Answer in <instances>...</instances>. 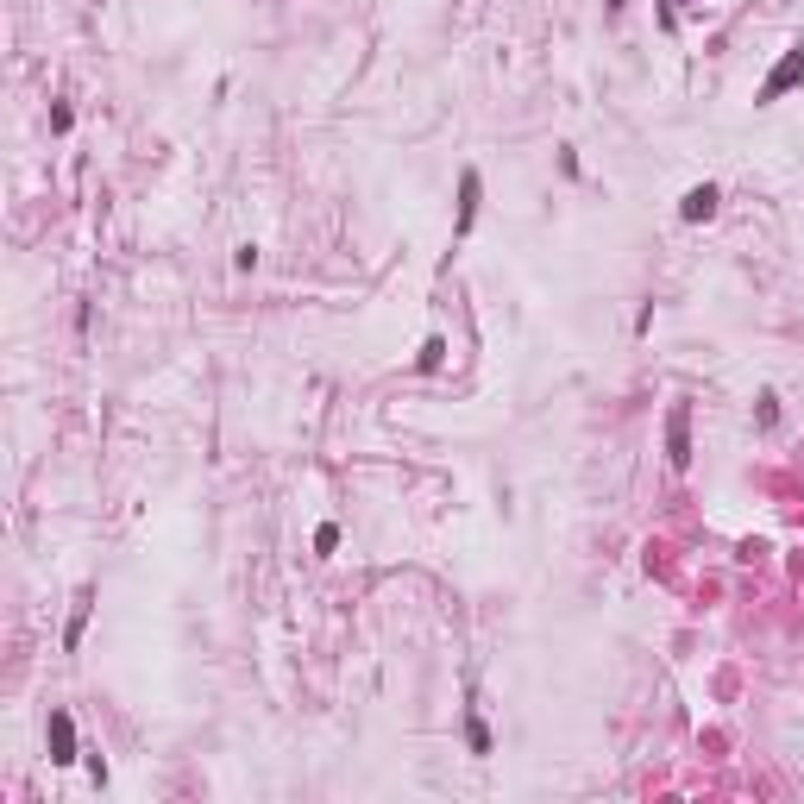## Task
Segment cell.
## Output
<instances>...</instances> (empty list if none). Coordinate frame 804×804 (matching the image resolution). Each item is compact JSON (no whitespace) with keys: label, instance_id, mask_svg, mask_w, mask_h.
Listing matches in <instances>:
<instances>
[{"label":"cell","instance_id":"2","mask_svg":"<svg viewBox=\"0 0 804 804\" xmlns=\"http://www.w3.org/2000/svg\"><path fill=\"white\" fill-rule=\"evenodd\" d=\"M799 82H804V44H799V51H786V57L773 63V76L761 82V101H780V95H786V89H799Z\"/></svg>","mask_w":804,"mask_h":804},{"label":"cell","instance_id":"3","mask_svg":"<svg viewBox=\"0 0 804 804\" xmlns=\"http://www.w3.org/2000/svg\"><path fill=\"white\" fill-rule=\"evenodd\" d=\"M478 201H484V176H478V170H465V176H459V220H453V233H472Z\"/></svg>","mask_w":804,"mask_h":804},{"label":"cell","instance_id":"1","mask_svg":"<svg viewBox=\"0 0 804 804\" xmlns=\"http://www.w3.org/2000/svg\"><path fill=\"white\" fill-rule=\"evenodd\" d=\"M667 459L685 472L691 465V402H672V415H667Z\"/></svg>","mask_w":804,"mask_h":804},{"label":"cell","instance_id":"9","mask_svg":"<svg viewBox=\"0 0 804 804\" xmlns=\"http://www.w3.org/2000/svg\"><path fill=\"white\" fill-rule=\"evenodd\" d=\"M314 547H321V553H333V547H340V528H333V522H321V528H314Z\"/></svg>","mask_w":804,"mask_h":804},{"label":"cell","instance_id":"6","mask_svg":"<svg viewBox=\"0 0 804 804\" xmlns=\"http://www.w3.org/2000/svg\"><path fill=\"white\" fill-rule=\"evenodd\" d=\"M89 603H95V591H82V597H76V616H70V629H63V648H82V629H89Z\"/></svg>","mask_w":804,"mask_h":804},{"label":"cell","instance_id":"8","mask_svg":"<svg viewBox=\"0 0 804 804\" xmlns=\"http://www.w3.org/2000/svg\"><path fill=\"white\" fill-rule=\"evenodd\" d=\"M465 742H472V754H491V729H484V723H478V716H472V723H465Z\"/></svg>","mask_w":804,"mask_h":804},{"label":"cell","instance_id":"7","mask_svg":"<svg viewBox=\"0 0 804 804\" xmlns=\"http://www.w3.org/2000/svg\"><path fill=\"white\" fill-rule=\"evenodd\" d=\"M440 359H446V340H440V333H434V340H427V346H421V359H415V365H421V371H440Z\"/></svg>","mask_w":804,"mask_h":804},{"label":"cell","instance_id":"4","mask_svg":"<svg viewBox=\"0 0 804 804\" xmlns=\"http://www.w3.org/2000/svg\"><path fill=\"white\" fill-rule=\"evenodd\" d=\"M51 761L57 767L76 761V723H70V710H51Z\"/></svg>","mask_w":804,"mask_h":804},{"label":"cell","instance_id":"5","mask_svg":"<svg viewBox=\"0 0 804 804\" xmlns=\"http://www.w3.org/2000/svg\"><path fill=\"white\" fill-rule=\"evenodd\" d=\"M710 214H716V189H710V182L685 189V201H678V220H710Z\"/></svg>","mask_w":804,"mask_h":804},{"label":"cell","instance_id":"10","mask_svg":"<svg viewBox=\"0 0 804 804\" xmlns=\"http://www.w3.org/2000/svg\"><path fill=\"white\" fill-rule=\"evenodd\" d=\"M622 6H629V0H610V13H622Z\"/></svg>","mask_w":804,"mask_h":804}]
</instances>
